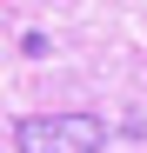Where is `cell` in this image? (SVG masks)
Wrapping results in <instances>:
<instances>
[{
	"label": "cell",
	"mask_w": 147,
	"mask_h": 153,
	"mask_svg": "<svg viewBox=\"0 0 147 153\" xmlns=\"http://www.w3.org/2000/svg\"><path fill=\"white\" fill-rule=\"evenodd\" d=\"M14 146L20 153H100L107 126L94 113H27L14 126Z\"/></svg>",
	"instance_id": "cell-1"
}]
</instances>
